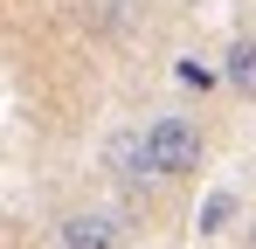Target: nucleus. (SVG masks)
I'll return each mask as SVG.
<instances>
[{
	"label": "nucleus",
	"mask_w": 256,
	"mask_h": 249,
	"mask_svg": "<svg viewBox=\"0 0 256 249\" xmlns=\"http://www.w3.org/2000/svg\"><path fill=\"white\" fill-rule=\"evenodd\" d=\"M228 214H236V194H208V208H201V236H222Z\"/></svg>",
	"instance_id": "39448f33"
},
{
	"label": "nucleus",
	"mask_w": 256,
	"mask_h": 249,
	"mask_svg": "<svg viewBox=\"0 0 256 249\" xmlns=\"http://www.w3.org/2000/svg\"><path fill=\"white\" fill-rule=\"evenodd\" d=\"M242 249H256V208H250V222H242Z\"/></svg>",
	"instance_id": "423d86ee"
},
{
	"label": "nucleus",
	"mask_w": 256,
	"mask_h": 249,
	"mask_svg": "<svg viewBox=\"0 0 256 249\" xmlns=\"http://www.w3.org/2000/svg\"><path fill=\"white\" fill-rule=\"evenodd\" d=\"M56 249H132V222L118 214V208H70L62 222H56Z\"/></svg>",
	"instance_id": "f03ea898"
},
{
	"label": "nucleus",
	"mask_w": 256,
	"mask_h": 249,
	"mask_svg": "<svg viewBox=\"0 0 256 249\" xmlns=\"http://www.w3.org/2000/svg\"><path fill=\"white\" fill-rule=\"evenodd\" d=\"M146 138H152L160 180H194L201 160H208V132L187 118V111H160V118H146Z\"/></svg>",
	"instance_id": "f257e3e1"
},
{
	"label": "nucleus",
	"mask_w": 256,
	"mask_h": 249,
	"mask_svg": "<svg viewBox=\"0 0 256 249\" xmlns=\"http://www.w3.org/2000/svg\"><path fill=\"white\" fill-rule=\"evenodd\" d=\"M104 173H111L125 194L166 187V180H160V160H152V138H146L138 124H125V132H111V138H104Z\"/></svg>",
	"instance_id": "7ed1b4c3"
},
{
	"label": "nucleus",
	"mask_w": 256,
	"mask_h": 249,
	"mask_svg": "<svg viewBox=\"0 0 256 249\" xmlns=\"http://www.w3.org/2000/svg\"><path fill=\"white\" fill-rule=\"evenodd\" d=\"M222 83H228L236 97H256V35H236L222 48Z\"/></svg>",
	"instance_id": "20e7f679"
}]
</instances>
